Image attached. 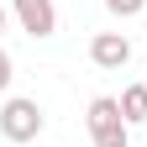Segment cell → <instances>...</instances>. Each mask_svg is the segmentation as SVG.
<instances>
[{
    "label": "cell",
    "instance_id": "cell-1",
    "mask_svg": "<svg viewBox=\"0 0 147 147\" xmlns=\"http://www.w3.org/2000/svg\"><path fill=\"white\" fill-rule=\"evenodd\" d=\"M42 126H47V110L37 105L32 95H5V105H0V137L5 142H37L42 137Z\"/></svg>",
    "mask_w": 147,
    "mask_h": 147
},
{
    "label": "cell",
    "instance_id": "cell-4",
    "mask_svg": "<svg viewBox=\"0 0 147 147\" xmlns=\"http://www.w3.org/2000/svg\"><path fill=\"white\" fill-rule=\"evenodd\" d=\"M89 63L105 68V74L126 68V63H131V37H126V32H95V37H89Z\"/></svg>",
    "mask_w": 147,
    "mask_h": 147
},
{
    "label": "cell",
    "instance_id": "cell-8",
    "mask_svg": "<svg viewBox=\"0 0 147 147\" xmlns=\"http://www.w3.org/2000/svg\"><path fill=\"white\" fill-rule=\"evenodd\" d=\"M16 21V16H11V5H5V0H0V37H5V26Z\"/></svg>",
    "mask_w": 147,
    "mask_h": 147
},
{
    "label": "cell",
    "instance_id": "cell-2",
    "mask_svg": "<svg viewBox=\"0 0 147 147\" xmlns=\"http://www.w3.org/2000/svg\"><path fill=\"white\" fill-rule=\"evenodd\" d=\"M84 121H89V142L95 147H131V126H126L116 95H95L89 110H84Z\"/></svg>",
    "mask_w": 147,
    "mask_h": 147
},
{
    "label": "cell",
    "instance_id": "cell-6",
    "mask_svg": "<svg viewBox=\"0 0 147 147\" xmlns=\"http://www.w3.org/2000/svg\"><path fill=\"white\" fill-rule=\"evenodd\" d=\"M105 11L116 16V21H131V16H142V11H147V0H105Z\"/></svg>",
    "mask_w": 147,
    "mask_h": 147
},
{
    "label": "cell",
    "instance_id": "cell-7",
    "mask_svg": "<svg viewBox=\"0 0 147 147\" xmlns=\"http://www.w3.org/2000/svg\"><path fill=\"white\" fill-rule=\"evenodd\" d=\"M11 84H16V58L0 47V95H11Z\"/></svg>",
    "mask_w": 147,
    "mask_h": 147
},
{
    "label": "cell",
    "instance_id": "cell-3",
    "mask_svg": "<svg viewBox=\"0 0 147 147\" xmlns=\"http://www.w3.org/2000/svg\"><path fill=\"white\" fill-rule=\"evenodd\" d=\"M11 16H16V26L26 37H37V42L58 32V5H53V0H11Z\"/></svg>",
    "mask_w": 147,
    "mask_h": 147
},
{
    "label": "cell",
    "instance_id": "cell-5",
    "mask_svg": "<svg viewBox=\"0 0 147 147\" xmlns=\"http://www.w3.org/2000/svg\"><path fill=\"white\" fill-rule=\"evenodd\" d=\"M116 100H121V116H126V126H142V121H147V79H142V84H126Z\"/></svg>",
    "mask_w": 147,
    "mask_h": 147
}]
</instances>
